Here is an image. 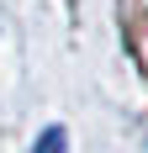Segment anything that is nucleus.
<instances>
[{
	"label": "nucleus",
	"mask_w": 148,
	"mask_h": 153,
	"mask_svg": "<svg viewBox=\"0 0 148 153\" xmlns=\"http://www.w3.org/2000/svg\"><path fill=\"white\" fill-rule=\"evenodd\" d=\"M32 153H64V132H58V127H53V132H48V137L37 143V148H32Z\"/></svg>",
	"instance_id": "obj_1"
}]
</instances>
